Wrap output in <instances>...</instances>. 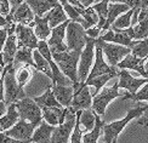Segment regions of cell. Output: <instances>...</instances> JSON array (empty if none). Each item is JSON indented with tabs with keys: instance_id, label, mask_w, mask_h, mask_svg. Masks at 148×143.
<instances>
[{
	"instance_id": "obj_1",
	"label": "cell",
	"mask_w": 148,
	"mask_h": 143,
	"mask_svg": "<svg viewBox=\"0 0 148 143\" xmlns=\"http://www.w3.org/2000/svg\"><path fill=\"white\" fill-rule=\"evenodd\" d=\"M1 89H3V96L1 101L5 104H16L21 99H24L26 92L23 88L18 84L16 79V69L14 64H9L3 68L1 74Z\"/></svg>"
},
{
	"instance_id": "obj_2",
	"label": "cell",
	"mask_w": 148,
	"mask_h": 143,
	"mask_svg": "<svg viewBox=\"0 0 148 143\" xmlns=\"http://www.w3.org/2000/svg\"><path fill=\"white\" fill-rule=\"evenodd\" d=\"M82 53L83 52H80V51H66V52H53L52 53L53 61L56 62V64L58 66L61 72L69 80H72L73 84L79 83L78 62H80Z\"/></svg>"
},
{
	"instance_id": "obj_3",
	"label": "cell",
	"mask_w": 148,
	"mask_h": 143,
	"mask_svg": "<svg viewBox=\"0 0 148 143\" xmlns=\"http://www.w3.org/2000/svg\"><path fill=\"white\" fill-rule=\"evenodd\" d=\"M147 105H145V107H141V105H138V107L134 108L131 110H129L126 116L123 118V119L113 121V122H110V124H104V126H103L104 141L103 142L112 143L114 140L118 138L119 133L123 131V130H124V127L127 125L129 122H130L131 120H134V119H136V118H141V116H142V114L145 113V110L147 108Z\"/></svg>"
},
{
	"instance_id": "obj_4",
	"label": "cell",
	"mask_w": 148,
	"mask_h": 143,
	"mask_svg": "<svg viewBox=\"0 0 148 143\" xmlns=\"http://www.w3.org/2000/svg\"><path fill=\"white\" fill-rule=\"evenodd\" d=\"M16 108L21 120L33 124L35 127H39L44 120L42 119V109L35 103L33 98L26 97L24 99H21L20 102L16 103Z\"/></svg>"
},
{
	"instance_id": "obj_5",
	"label": "cell",
	"mask_w": 148,
	"mask_h": 143,
	"mask_svg": "<svg viewBox=\"0 0 148 143\" xmlns=\"http://www.w3.org/2000/svg\"><path fill=\"white\" fill-rule=\"evenodd\" d=\"M89 41V36L86 34V29L78 22L71 21L67 28L66 44L68 46V51H80L83 52L86 44Z\"/></svg>"
},
{
	"instance_id": "obj_6",
	"label": "cell",
	"mask_w": 148,
	"mask_h": 143,
	"mask_svg": "<svg viewBox=\"0 0 148 143\" xmlns=\"http://www.w3.org/2000/svg\"><path fill=\"white\" fill-rule=\"evenodd\" d=\"M66 109H67V113H66L64 124L55 127L51 143H69L71 142L73 130L75 127L77 119H78V112L73 107L66 108Z\"/></svg>"
},
{
	"instance_id": "obj_7",
	"label": "cell",
	"mask_w": 148,
	"mask_h": 143,
	"mask_svg": "<svg viewBox=\"0 0 148 143\" xmlns=\"http://www.w3.org/2000/svg\"><path fill=\"white\" fill-rule=\"evenodd\" d=\"M96 49V40L95 39H91L89 38V41L86 44L85 49L83 50V53H82V57H80V62H79V72H78V75H79V83L85 84L86 80H88L91 69L94 64H92V61H94V50Z\"/></svg>"
},
{
	"instance_id": "obj_8",
	"label": "cell",
	"mask_w": 148,
	"mask_h": 143,
	"mask_svg": "<svg viewBox=\"0 0 148 143\" xmlns=\"http://www.w3.org/2000/svg\"><path fill=\"white\" fill-rule=\"evenodd\" d=\"M119 85L114 84L110 88H103L102 91L97 96L94 97V102H92V110L100 116H103L106 113L107 105L115 99L116 97H119Z\"/></svg>"
},
{
	"instance_id": "obj_9",
	"label": "cell",
	"mask_w": 148,
	"mask_h": 143,
	"mask_svg": "<svg viewBox=\"0 0 148 143\" xmlns=\"http://www.w3.org/2000/svg\"><path fill=\"white\" fill-rule=\"evenodd\" d=\"M95 50H96V52H95V63H94V67H92L88 80H92L95 78L106 75V74H113V75L118 77L119 69L116 67H110L107 62L104 61V55H103L102 47L100 45V42H98V40H96V49ZM88 80H86V81H88Z\"/></svg>"
},
{
	"instance_id": "obj_10",
	"label": "cell",
	"mask_w": 148,
	"mask_h": 143,
	"mask_svg": "<svg viewBox=\"0 0 148 143\" xmlns=\"http://www.w3.org/2000/svg\"><path fill=\"white\" fill-rule=\"evenodd\" d=\"M97 40L100 42L103 55L107 57V62L110 67H116L126 56L131 55V49L129 47L112 44V42H106V41H102L101 39H97Z\"/></svg>"
},
{
	"instance_id": "obj_11",
	"label": "cell",
	"mask_w": 148,
	"mask_h": 143,
	"mask_svg": "<svg viewBox=\"0 0 148 143\" xmlns=\"http://www.w3.org/2000/svg\"><path fill=\"white\" fill-rule=\"evenodd\" d=\"M74 88V98L72 107L77 112L92 109V102H94V95H91L90 88L86 84L77 83L73 84Z\"/></svg>"
},
{
	"instance_id": "obj_12",
	"label": "cell",
	"mask_w": 148,
	"mask_h": 143,
	"mask_svg": "<svg viewBox=\"0 0 148 143\" xmlns=\"http://www.w3.org/2000/svg\"><path fill=\"white\" fill-rule=\"evenodd\" d=\"M71 20H68L67 22H64L63 24L56 27L52 29L51 32V36L47 40V44L50 46L51 52H66L68 51V46L64 42L66 36H67V28H68Z\"/></svg>"
},
{
	"instance_id": "obj_13",
	"label": "cell",
	"mask_w": 148,
	"mask_h": 143,
	"mask_svg": "<svg viewBox=\"0 0 148 143\" xmlns=\"http://www.w3.org/2000/svg\"><path fill=\"white\" fill-rule=\"evenodd\" d=\"M118 77H119V83H118L119 88L127 90L130 95H136L142 86L148 84V79L135 78L131 75V73L129 70H119Z\"/></svg>"
},
{
	"instance_id": "obj_14",
	"label": "cell",
	"mask_w": 148,
	"mask_h": 143,
	"mask_svg": "<svg viewBox=\"0 0 148 143\" xmlns=\"http://www.w3.org/2000/svg\"><path fill=\"white\" fill-rule=\"evenodd\" d=\"M17 45L18 49L27 47L30 50H36L39 45V39L36 38L34 33V29L28 26H22V24H17Z\"/></svg>"
},
{
	"instance_id": "obj_15",
	"label": "cell",
	"mask_w": 148,
	"mask_h": 143,
	"mask_svg": "<svg viewBox=\"0 0 148 143\" xmlns=\"http://www.w3.org/2000/svg\"><path fill=\"white\" fill-rule=\"evenodd\" d=\"M35 130H36V127L33 124L24 121V120H20L14 127H11L10 130H8V131H5V132H1V133H5L6 136H9V137L18 140V141L30 142Z\"/></svg>"
},
{
	"instance_id": "obj_16",
	"label": "cell",
	"mask_w": 148,
	"mask_h": 143,
	"mask_svg": "<svg viewBox=\"0 0 148 143\" xmlns=\"http://www.w3.org/2000/svg\"><path fill=\"white\" fill-rule=\"evenodd\" d=\"M131 10V8L129 6L125 1H119V3H114V1H109V6H108V18H107V22H106V26L103 27L102 29V33H101V36L110 30V27H112V24L118 20V18L129 12Z\"/></svg>"
},
{
	"instance_id": "obj_17",
	"label": "cell",
	"mask_w": 148,
	"mask_h": 143,
	"mask_svg": "<svg viewBox=\"0 0 148 143\" xmlns=\"http://www.w3.org/2000/svg\"><path fill=\"white\" fill-rule=\"evenodd\" d=\"M145 64H146V60L138 58L134 55H129L116 66V68L119 70H135L142 78L148 79V74L145 70Z\"/></svg>"
},
{
	"instance_id": "obj_18",
	"label": "cell",
	"mask_w": 148,
	"mask_h": 143,
	"mask_svg": "<svg viewBox=\"0 0 148 143\" xmlns=\"http://www.w3.org/2000/svg\"><path fill=\"white\" fill-rule=\"evenodd\" d=\"M53 95L56 99L60 102V104L63 108H69L72 107L73 98H74V88L72 86H64V85H58V84H52L51 85Z\"/></svg>"
},
{
	"instance_id": "obj_19",
	"label": "cell",
	"mask_w": 148,
	"mask_h": 143,
	"mask_svg": "<svg viewBox=\"0 0 148 143\" xmlns=\"http://www.w3.org/2000/svg\"><path fill=\"white\" fill-rule=\"evenodd\" d=\"M100 39L102 41L106 42H112V44H116V45H121L131 49V46L134 45V41L130 36H129L125 30H108L102 36H100Z\"/></svg>"
},
{
	"instance_id": "obj_20",
	"label": "cell",
	"mask_w": 148,
	"mask_h": 143,
	"mask_svg": "<svg viewBox=\"0 0 148 143\" xmlns=\"http://www.w3.org/2000/svg\"><path fill=\"white\" fill-rule=\"evenodd\" d=\"M18 51V45H17V35H11L9 36L6 44L1 49V64L3 68H5L9 64H14V61L16 57V53Z\"/></svg>"
},
{
	"instance_id": "obj_21",
	"label": "cell",
	"mask_w": 148,
	"mask_h": 143,
	"mask_svg": "<svg viewBox=\"0 0 148 143\" xmlns=\"http://www.w3.org/2000/svg\"><path fill=\"white\" fill-rule=\"evenodd\" d=\"M66 108H44L42 109V119L49 125L57 127L64 124L66 120Z\"/></svg>"
},
{
	"instance_id": "obj_22",
	"label": "cell",
	"mask_w": 148,
	"mask_h": 143,
	"mask_svg": "<svg viewBox=\"0 0 148 143\" xmlns=\"http://www.w3.org/2000/svg\"><path fill=\"white\" fill-rule=\"evenodd\" d=\"M28 27H34V33L39 40L46 41V39L49 36H51L52 29L50 27V21H49L47 15L44 17H36L35 16L34 22Z\"/></svg>"
},
{
	"instance_id": "obj_23",
	"label": "cell",
	"mask_w": 148,
	"mask_h": 143,
	"mask_svg": "<svg viewBox=\"0 0 148 143\" xmlns=\"http://www.w3.org/2000/svg\"><path fill=\"white\" fill-rule=\"evenodd\" d=\"M12 16H14V23L22 24V26H30L35 20L34 12L32 11L27 1H23L18 10L15 12V15Z\"/></svg>"
},
{
	"instance_id": "obj_24",
	"label": "cell",
	"mask_w": 148,
	"mask_h": 143,
	"mask_svg": "<svg viewBox=\"0 0 148 143\" xmlns=\"http://www.w3.org/2000/svg\"><path fill=\"white\" fill-rule=\"evenodd\" d=\"M27 3L36 17H42L45 14L47 15L60 4V1L56 0H27Z\"/></svg>"
},
{
	"instance_id": "obj_25",
	"label": "cell",
	"mask_w": 148,
	"mask_h": 143,
	"mask_svg": "<svg viewBox=\"0 0 148 143\" xmlns=\"http://www.w3.org/2000/svg\"><path fill=\"white\" fill-rule=\"evenodd\" d=\"M21 120L20 114L17 112L16 104H11L8 108V113H6L4 116L0 118V131L5 132L10 130L11 127H14L16 124Z\"/></svg>"
},
{
	"instance_id": "obj_26",
	"label": "cell",
	"mask_w": 148,
	"mask_h": 143,
	"mask_svg": "<svg viewBox=\"0 0 148 143\" xmlns=\"http://www.w3.org/2000/svg\"><path fill=\"white\" fill-rule=\"evenodd\" d=\"M53 131H55V127L49 125L46 121L42 120L40 126L36 127L30 142H34V143H51Z\"/></svg>"
},
{
	"instance_id": "obj_27",
	"label": "cell",
	"mask_w": 148,
	"mask_h": 143,
	"mask_svg": "<svg viewBox=\"0 0 148 143\" xmlns=\"http://www.w3.org/2000/svg\"><path fill=\"white\" fill-rule=\"evenodd\" d=\"M33 99L41 109H44V108H63L62 105L60 104V102L56 99V97H55L51 85L49 86V88L46 89V91L41 96L34 97Z\"/></svg>"
},
{
	"instance_id": "obj_28",
	"label": "cell",
	"mask_w": 148,
	"mask_h": 143,
	"mask_svg": "<svg viewBox=\"0 0 148 143\" xmlns=\"http://www.w3.org/2000/svg\"><path fill=\"white\" fill-rule=\"evenodd\" d=\"M34 50H30L27 47L23 49H18V51L16 53V57L14 61V67L15 69H18L22 66H32V67H36L35 62H34V56H33Z\"/></svg>"
},
{
	"instance_id": "obj_29",
	"label": "cell",
	"mask_w": 148,
	"mask_h": 143,
	"mask_svg": "<svg viewBox=\"0 0 148 143\" xmlns=\"http://www.w3.org/2000/svg\"><path fill=\"white\" fill-rule=\"evenodd\" d=\"M136 40H145L148 38V9H141L138 15V24L134 27Z\"/></svg>"
},
{
	"instance_id": "obj_30",
	"label": "cell",
	"mask_w": 148,
	"mask_h": 143,
	"mask_svg": "<svg viewBox=\"0 0 148 143\" xmlns=\"http://www.w3.org/2000/svg\"><path fill=\"white\" fill-rule=\"evenodd\" d=\"M47 16H49V21H50L51 29L56 28V27H58V26H61V24H63L64 22L68 21L67 20V17L68 16H67L61 1H60V4L56 6V8H53L50 12H49Z\"/></svg>"
},
{
	"instance_id": "obj_31",
	"label": "cell",
	"mask_w": 148,
	"mask_h": 143,
	"mask_svg": "<svg viewBox=\"0 0 148 143\" xmlns=\"http://www.w3.org/2000/svg\"><path fill=\"white\" fill-rule=\"evenodd\" d=\"M79 114V121L80 125L84 127L85 131L91 132L96 126V120H97V114L92 109L88 110H80L78 112Z\"/></svg>"
},
{
	"instance_id": "obj_32",
	"label": "cell",
	"mask_w": 148,
	"mask_h": 143,
	"mask_svg": "<svg viewBox=\"0 0 148 143\" xmlns=\"http://www.w3.org/2000/svg\"><path fill=\"white\" fill-rule=\"evenodd\" d=\"M33 56H34V62H35V69L38 72H41L44 73L45 75H47L51 80L53 79V73H52V69L50 64H49V62L45 60V57L42 56L38 50H34L33 52Z\"/></svg>"
},
{
	"instance_id": "obj_33",
	"label": "cell",
	"mask_w": 148,
	"mask_h": 143,
	"mask_svg": "<svg viewBox=\"0 0 148 143\" xmlns=\"http://www.w3.org/2000/svg\"><path fill=\"white\" fill-rule=\"evenodd\" d=\"M61 4H62V6H63V9H64V11H66L67 16H68V20H71V21H73V22L80 23L86 30L90 29L89 26L86 24V22L83 20V17L79 15V12L77 11V9L74 8V6H73L69 1H67V0H62V1H61Z\"/></svg>"
},
{
	"instance_id": "obj_34",
	"label": "cell",
	"mask_w": 148,
	"mask_h": 143,
	"mask_svg": "<svg viewBox=\"0 0 148 143\" xmlns=\"http://www.w3.org/2000/svg\"><path fill=\"white\" fill-rule=\"evenodd\" d=\"M108 6H109V1H98L96 3L92 8L96 11V14L98 16V24L96 27H98L100 29H103V27L106 26V22H107V18H108Z\"/></svg>"
},
{
	"instance_id": "obj_35",
	"label": "cell",
	"mask_w": 148,
	"mask_h": 143,
	"mask_svg": "<svg viewBox=\"0 0 148 143\" xmlns=\"http://www.w3.org/2000/svg\"><path fill=\"white\" fill-rule=\"evenodd\" d=\"M134 12H135V9H131L129 12H126V14L121 15L118 20L112 24L110 29L112 30H125V29H129L131 27V23H132Z\"/></svg>"
},
{
	"instance_id": "obj_36",
	"label": "cell",
	"mask_w": 148,
	"mask_h": 143,
	"mask_svg": "<svg viewBox=\"0 0 148 143\" xmlns=\"http://www.w3.org/2000/svg\"><path fill=\"white\" fill-rule=\"evenodd\" d=\"M75 8V6H74ZM77 11L79 12V15L83 17V20L86 22V24L89 26V28H94L98 24V16L96 14V11L94 10V8H89V9H78L75 8Z\"/></svg>"
},
{
	"instance_id": "obj_37",
	"label": "cell",
	"mask_w": 148,
	"mask_h": 143,
	"mask_svg": "<svg viewBox=\"0 0 148 143\" xmlns=\"http://www.w3.org/2000/svg\"><path fill=\"white\" fill-rule=\"evenodd\" d=\"M103 126H104V122L101 120L100 115L97 114L96 126H95V129L92 130L91 132L84 135V137H83V143H97L98 138H100V136H101V132L103 131Z\"/></svg>"
},
{
	"instance_id": "obj_38",
	"label": "cell",
	"mask_w": 148,
	"mask_h": 143,
	"mask_svg": "<svg viewBox=\"0 0 148 143\" xmlns=\"http://www.w3.org/2000/svg\"><path fill=\"white\" fill-rule=\"evenodd\" d=\"M131 55L138 58H148V38L145 40H135L131 46Z\"/></svg>"
},
{
	"instance_id": "obj_39",
	"label": "cell",
	"mask_w": 148,
	"mask_h": 143,
	"mask_svg": "<svg viewBox=\"0 0 148 143\" xmlns=\"http://www.w3.org/2000/svg\"><path fill=\"white\" fill-rule=\"evenodd\" d=\"M115 75H113V74H106V75H102V77H98V78H95L92 80H88L85 84L88 86H94L95 88V92H94V97L97 96L100 92L102 91L103 88H106L107 81H109L110 79H113Z\"/></svg>"
},
{
	"instance_id": "obj_40",
	"label": "cell",
	"mask_w": 148,
	"mask_h": 143,
	"mask_svg": "<svg viewBox=\"0 0 148 143\" xmlns=\"http://www.w3.org/2000/svg\"><path fill=\"white\" fill-rule=\"evenodd\" d=\"M32 75H33V72L30 69V66H22L18 69H16V79L22 88L29 81Z\"/></svg>"
},
{
	"instance_id": "obj_41",
	"label": "cell",
	"mask_w": 148,
	"mask_h": 143,
	"mask_svg": "<svg viewBox=\"0 0 148 143\" xmlns=\"http://www.w3.org/2000/svg\"><path fill=\"white\" fill-rule=\"evenodd\" d=\"M123 99H132V101H137V102H142V101L148 102V84L142 86L136 95H127L125 97H123Z\"/></svg>"
},
{
	"instance_id": "obj_42",
	"label": "cell",
	"mask_w": 148,
	"mask_h": 143,
	"mask_svg": "<svg viewBox=\"0 0 148 143\" xmlns=\"http://www.w3.org/2000/svg\"><path fill=\"white\" fill-rule=\"evenodd\" d=\"M80 121H79V114H78V119H77V124H75V127L73 130V133H72V137H71V142L69 143H83V130L80 129Z\"/></svg>"
},
{
	"instance_id": "obj_43",
	"label": "cell",
	"mask_w": 148,
	"mask_h": 143,
	"mask_svg": "<svg viewBox=\"0 0 148 143\" xmlns=\"http://www.w3.org/2000/svg\"><path fill=\"white\" fill-rule=\"evenodd\" d=\"M11 14V3L9 0H1L0 1V15L6 17Z\"/></svg>"
},
{
	"instance_id": "obj_44",
	"label": "cell",
	"mask_w": 148,
	"mask_h": 143,
	"mask_svg": "<svg viewBox=\"0 0 148 143\" xmlns=\"http://www.w3.org/2000/svg\"><path fill=\"white\" fill-rule=\"evenodd\" d=\"M0 137H1V142L0 143H29L27 141H18L15 138H11L9 136H6L5 133H0Z\"/></svg>"
},
{
	"instance_id": "obj_45",
	"label": "cell",
	"mask_w": 148,
	"mask_h": 143,
	"mask_svg": "<svg viewBox=\"0 0 148 143\" xmlns=\"http://www.w3.org/2000/svg\"><path fill=\"white\" fill-rule=\"evenodd\" d=\"M136 124H138V125H141V126H148V105H147V108H146V110H145V113L142 114V116L140 118V119L137 120V122Z\"/></svg>"
},
{
	"instance_id": "obj_46",
	"label": "cell",
	"mask_w": 148,
	"mask_h": 143,
	"mask_svg": "<svg viewBox=\"0 0 148 143\" xmlns=\"http://www.w3.org/2000/svg\"><path fill=\"white\" fill-rule=\"evenodd\" d=\"M5 105H6V104L1 101V103H0V114H1V116H4L6 113H8V109H6Z\"/></svg>"
},
{
	"instance_id": "obj_47",
	"label": "cell",
	"mask_w": 148,
	"mask_h": 143,
	"mask_svg": "<svg viewBox=\"0 0 148 143\" xmlns=\"http://www.w3.org/2000/svg\"><path fill=\"white\" fill-rule=\"evenodd\" d=\"M145 70H146V73L148 74V60L146 61V64H145Z\"/></svg>"
},
{
	"instance_id": "obj_48",
	"label": "cell",
	"mask_w": 148,
	"mask_h": 143,
	"mask_svg": "<svg viewBox=\"0 0 148 143\" xmlns=\"http://www.w3.org/2000/svg\"><path fill=\"white\" fill-rule=\"evenodd\" d=\"M116 140H118V138H116ZM116 140H114V141H113L112 143H116Z\"/></svg>"
},
{
	"instance_id": "obj_49",
	"label": "cell",
	"mask_w": 148,
	"mask_h": 143,
	"mask_svg": "<svg viewBox=\"0 0 148 143\" xmlns=\"http://www.w3.org/2000/svg\"><path fill=\"white\" fill-rule=\"evenodd\" d=\"M29 143H34V142H29Z\"/></svg>"
},
{
	"instance_id": "obj_50",
	"label": "cell",
	"mask_w": 148,
	"mask_h": 143,
	"mask_svg": "<svg viewBox=\"0 0 148 143\" xmlns=\"http://www.w3.org/2000/svg\"><path fill=\"white\" fill-rule=\"evenodd\" d=\"M103 143H106V142H103Z\"/></svg>"
}]
</instances>
